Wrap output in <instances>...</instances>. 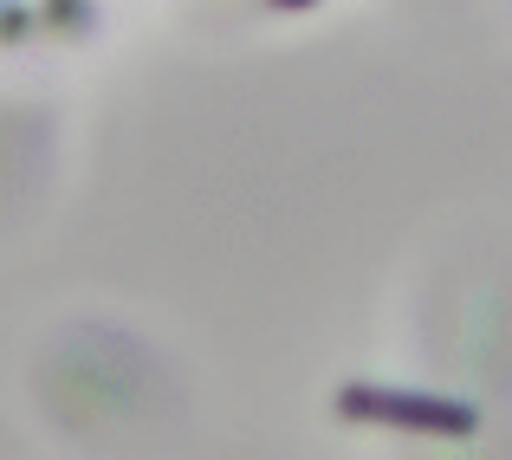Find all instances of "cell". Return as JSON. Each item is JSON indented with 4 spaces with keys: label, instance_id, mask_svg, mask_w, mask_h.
I'll return each mask as SVG.
<instances>
[{
    "label": "cell",
    "instance_id": "obj_1",
    "mask_svg": "<svg viewBox=\"0 0 512 460\" xmlns=\"http://www.w3.org/2000/svg\"><path fill=\"white\" fill-rule=\"evenodd\" d=\"M344 422H383V428H415V435H474L480 409L428 389H389V383H344L338 389Z\"/></svg>",
    "mask_w": 512,
    "mask_h": 460
},
{
    "label": "cell",
    "instance_id": "obj_2",
    "mask_svg": "<svg viewBox=\"0 0 512 460\" xmlns=\"http://www.w3.org/2000/svg\"><path fill=\"white\" fill-rule=\"evenodd\" d=\"M52 33H91V0H46Z\"/></svg>",
    "mask_w": 512,
    "mask_h": 460
},
{
    "label": "cell",
    "instance_id": "obj_3",
    "mask_svg": "<svg viewBox=\"0 0 512 460\" xmlns=\"http://www.w3.org/2000/svg\"><path fill=\"white\" fill-rule=\"evenodd\" d=\"M26 39V0H7V46Z\"/></svg>",
    "mask_w": 512,
    "mask_h": 460
},
{
    "label": "cell",
    "instance_id": "obj_4",
    "mask_svg": "<svg viewBox=\"0 0 512 460\" xmlns=\"http://www.w3.org/2000/svg\"><path fill=\"white\" fill-rule=\"evenodd\" d=\"M273 7H318V0H273Z\"/></svg>",
    "mask_w": 512,
    "mask_h": 460
}]
</instances>
